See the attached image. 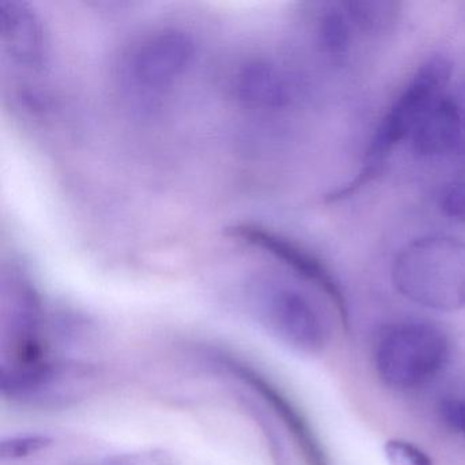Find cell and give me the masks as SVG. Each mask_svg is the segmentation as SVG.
<instances>
[{"instance_id": "cell-1", "label": "cell", "mask_w": 465, "mask_h": 465, "mask_svg": "<svg viewBox=\"0 0 465 465\" xmlns=\"http://www.w3.org/2000/svg\"><path fill=\"white\" fill-rule=\"evenodd\" d=\"M394 287L413 303L435 312L465 307V242L449 235L416 239L397 254Z\"/></svg>"}, {"instance_id": "cell-2", "label": "cell", "mask_w": 465, "mask_h": 465, "mask_svg": "<svg viewBox=\"0 0 465 465\" xmlns=\"http://www.w3.org/2000/svg\"><path fill=\"white\" fill-rule=\"evenodd\" d=\"M451 72L453 64L442 55L431 56L419 67L374 133L361 173L331 194V201L350 197L382 173L394 148L412 135L435 100L445 94Z\"/></svg>"}, {"instance_id": "cell-3", "label": "cell", "mask_w": 465, "mask_h": 465, "mask_svg": "<svg viewBox=\"0 0 465 465\" xmlns=\"http://www.w3.org/2000/svg\"><path fill=\"white\" fill-rule=\"evenodd\" d=\"M450 356L448 334L434 323L408 321L389 326L375 347V369L391 388L408 391L434 380Z\"/></svg>"}, {"instance_id": "cell-4", "label": "cell", "mask_w": 465, "mask_h": 465, "mask_svg": "<svg viewBox=\"0 0 465 465\" xmlns=\"http://www.w3.org/2000/svg\"><path fill=\"white\" fill-rule=\"evenodd\" d=\"M257 314L269 333L303 355L322 352L328 340L325 323L307 296L285 285H268L255 299Z\"/></svg>"}, {"instance_id": "cell-5", "label": "cell", "mask_w": 465, "mask_h": 465, "mask_svg": "<svg viewBox=\"0 0 465 465\" xmlns=\"http://www.w3.org/2000/svg\"><path fill=\"white\" fill-rule=\"evenodd\" d=\"M230 236L265 250L268 254L292 269L299 276L320 288L336 307L340 318L344 322L348 321V304L341 287L325 263L318 260L309 250L299 246L295 242L280 233L269 231L268 228L254 224H238L228 231Z\"/></svg>"}, {"instance_id": "cell-6", "label": "cell", "mask_w": 465, "mask_h": 465, "mask_svg": "<svg viewBox=\"0 0 465 465\" xmlns=\"http://www.w3.org/2000/svg\"><path fill=\"white\" fill-rule=\"evenodd\" d=\"M194 55L195 43L189 34L178 29L159 32L133 55V78L149 91L168 88L186 73Z\"/></svg>"}, {"instance_id": "cell-7", "label": "cell", "mask_w": 465, "mask_h": 465, "mask_svg": "<svg viewBox=\"0 0 465 465\" xmlns=\"http://www.w3.org/2000/svg\"><path fill=\"white\" fill-rule=\"evenodd\" d=\"M411 140L421 157L465 153V81L453 94L445 92L435 100Z\"/></svg>"}, {"instance_id": "cell-8", "label": "cell", "mask_w": 465, "mask_h": 465, "mask_svg": "<svg viewBox=\"0 0 465 465\" xmlns=\"http://www.w3.org/2000/svg\"><path fill=\"white\" fill-rule=\"evenodd\" d=\"M0 40L15 64L42 69L47 58V35L39 15L28 4L0 0Z\"/></svg>"}, {"instance_id": "cell-9", "label": "cell", "mask_w": 465, "mask_h": 465, "mask_svg": "<svg viewBox=\"0 0 465 465\" xmlns=\"http://www.w3.org/2000/svg\"><path fill=\"white\" fill-rule=\"evenodd\" d=\"M235 89L246 104L266 110L287 107L295 94L292 78L268 61L244 64L236 75Z\"/></svg>"}, {"instance_id": "cell-10", "label": "cell", "mask_w": 465, "mask_h": 465, "mask_svg": "<svg viewBox=\"0 0 465 465\" xmlns=\"http://www.w3.org/2000/svg\"><path fill=\"white\" fill-rule=\"evenodd\" d=\"M351 23L369 34L388 31L399 15V5L380 0H352L342 5Z\"/></svg>"}, {"instance_id": "cell-11", "label": "cell", "mask_w": 465, "mask_h": 465, "mask_svg": "<svg viewBox=\"0 0 465 465\" xmlns=\"http://www.w3.org/2000/svg\"><path fill=\"white\" fill-rule=\"evenodd\" d=\"M321 45L331 56H342L351 45V20L341 10L325 13L320 23Z\"/></svg>"}, {"instance_id": "cell-12", "label": "cell", "mask_w": 465, "mask_h": 465, "mask_svg": "<svg viewBox=\"0 0 465 465\" xmlns=\"http://www.w3.org/2000/svg\"><path fill=\"white\" fill-rule=\"evenodd\" d=\"M385 456L391 465H434L426 451L408 440H388Z\"/></svg>"}, {"instance_id": "cell-13", "label": "cell", "mask_w": 465, "mask_h": 465, "mask_svg": "<svg viewBox=\"0 0 465 465\" xmlns=\"http://www.w3.org/2000/svg\"><path fill=\"white\" fill-rule=\"evenodd\" d=\"M440 209L450 219L465 223V176L443 193Z\"/></svg>"}, {"instance_id": "cell-14", "label": "cell", "mask_w": 465, "mask_h": 465, "mask_svg": "<svg viewBox=\"0 0 465 465\" xmlns=\"http://www.w3.org/2000/svg\"><path fill=\"white\" fill-rule=\"evenodd\" d=\"M51 440L45 437H20L5 440L2 443V456L9 459L29 456L35 451L42 450L50 445Z\"/></svg>"}, {"instance_id": "cell-15", "label": "cell", "mask_w": 465, "mask_h": 465, "mask_svg": "<svg viewBox=\"0 0 465 465\" xmlns=\"http://www.w3.org/2000/svg\"><path fill=\"white\" fill-rule=\"evenodd\" d=\"M442 415L446 423L465 438V401L449 400L442 404Z\"/></svg>"}]
</instances>
